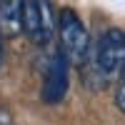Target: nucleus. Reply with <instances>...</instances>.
I'll return each mask as SVG.
<instances>
[{
  "label": "nucleus",
  "mask_w": 125,
  "mask_h": 125,
  "mask_svg": "<svg viewBox=\"0 0 125 125\" xmlns=\"http://www.w3.org/2000/svg\"><path fill=\"white\" fill-rule=\"evenodd\" d=\"M58 30H60V40H62V55L70 62H85L88 50H90V38H88L83 20L75 15V10H70V8L60 10Z\"/></svg>",
  "instance_id": "obj_1"
},
{
  "label": "nucleus",
  "mask_w": 125,
  "mask_h": 125,
  "mask_svg": "<svg viewBox=\"0 0 125 125\" xmlns=\"http://www.w3.org/2000/svg\"><path fill=\"white\" fill-rule=\"evenodd\" d=\"M95 68L105 78L115 75L125 68V33L118 28H110L100 35L95 45Z\"/></svg>",
  "instance_id": "obj_2"
},
{
  "label": "nucleus",
  "mask_w": 125,
  "mask_h": 125,
  "mask_svg": "<svg viewBox=\"0 0 125 125\" xmlns=\"http://www.w3.org/2000/svg\"><path fill=\"white\" fill-rule=\"evenodd\" d=\"M23 30L33 43H48L55 30L53 8L48 3H23Z\"/></svg>",
  "instance_id": "obj_3"
},
{
  "label": "nucleus",
  "mask_w": 125,
  "mask_h": 125,
  "mask_svg": "<svg viewBox=\"0 0 125 125\" xmlns=\"http://www.w3.org/2000/svg\"><path fill=\"white\" fill-rule=\"evenodd\" d=\"M68 90V58L62 50H55L48 65L45 75V88H43V100L45 103H60Z\"/></svg>",
  "instance_id": "obj_4"
},
{
  "label": "nucleus",
  "mask_w": 125,
  "mask_h": 125,
  "mask_svg": "<svg viewBox=\"0 0 125 125\" xmlns=\"http://www.w3.org/2000/svg\"><path fill=\"white\" fill-rule=\"evenodd\" d=\"M23 30V3H0V35H18Z\"/></svg>",
  "instance_id": "obj_5"
},
{
  "label": "nucleus",
  "mask_w": 125,
  "mask_h": 125,
  "mask_svg": "<svg viewBox=\"0 0 125 125\" xmlns=\"http://www.w3.org/2000/svg\"><path fill=\"white\" fill-rule=\"evenodd\" d=\"M115 103L125 113V68H123V78H120V85H118V93H115Z\"/></svg>",
  "instance_id": "obj_6"
},
{
  "label": "nucleus",
  "mask_w": 125,
  "mask_h": 125,
  "mask_svg": "<svg viewBox=\"0 0 125 125\" xmlns=\"http://www.w3.org/2000/svg\"><path fill=\"white\" fill-rule=\"evenodd\" d=\"M0 62H3V35H0Z\"/></svg>",
  "instance_id": "obj_7"
}]
</instances>
